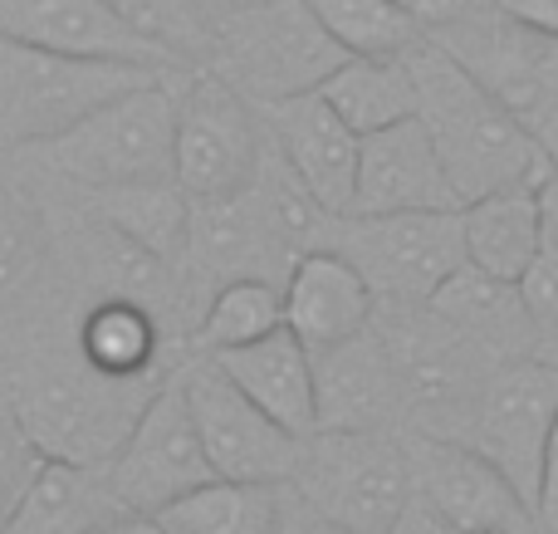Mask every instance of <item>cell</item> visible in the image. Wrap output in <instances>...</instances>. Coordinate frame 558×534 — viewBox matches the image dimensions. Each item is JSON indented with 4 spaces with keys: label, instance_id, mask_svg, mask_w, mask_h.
Segmentation results:
<instances>
[{
    "label": "cell",
    "instance_id": "obj_1",
    "mask_svg": "<svg viewBox=\"0 0 558 534\" xmlns=\"http://www.w3.org/2000/svg\"><path fill=\"white\" fill-rule=\"evenodd\" d=\"M407 64L416 78V118L432 128V143L461 202H481L514 186H544L558 172V157L544 147V137L446 45L426 35L407 54Z\"/></svg>",
    "mask_w": 558,
    "mask_h": 534
},
{
    "label": "cell",
    "instance_id": "obj_2",
    "mask_svg": "<svg viewBox=\"0 0 558 534\" xmlns=\"http://www.w3.org/2000/svg\"><path fill=\"white\" fill-rule=\"evenodd\" d=\"M162 388L157 373L147 378H113L78 359H49L35 363L20 383L15 412L35 447L49 461H84V466H108L128 432L137 427L143 408Z\"/></svg>",
    "mask_w": 558,
    "mask_h": 534
},
{
    "label": "cell",
    "instance_id": "obj_3",
    "mask_svg": "<svg viewBox=\"0 0 558 534\" xmlns=\"http://www.w3.org/2000/svg\"><path fill=\"white\" fill-rule=\"evenodd\" d=\"M25 153H35L54 177L88 192L177 177V84L162 74L143 88H128Z\"/></svg>",
    "mask_w": 558,
    "mask_h": 534
},
{
    "label": "cell",
    "instance_id": "obj_4",
    "mask_svg": "<svg viewBox=\"0 0 558 534\" xmlns=\"http://www.w3.org/2000/svg\"><path fill=\"white\" fill-rule=\"evenodd\" d=\"M157 64H128V59H84L54 54L39 45L0 35V143L35 147L74 128L108 98L162 78Z\"/></svg>",
    "mask_w": 558,
    "mask_h": 534
},
{
    "label": "cell",
    "instance_id": "obj_5",
    "mask_svg": "<svg viewBox=\"0 0 558 534\" xmlns=\"http://www.w3.org/2000/svg\"><path fill=\"white\" fill-rule=\"evenodd\" d=\"M289 486L353 534H387L416 496L407 447L387 432H308Z\"/></svg>",
    "mask_w": 558,
    "mask_h": 534
},
{
    "label": "cell",
    "instance_id": "obj_6",
    "mask_svg": "<svg viewBox=\"0 0 558 534\" xmlns=\"http://www.w3.org/2000/svg\"><path fill=\"white\" fill-rule=\"evenodd\" d=\"M333 251L363 270L377 304H432V294L465 265V216L456 211H387L343 216Z\"/></svg>",
    "mask_w": 558,
    "mask_h": 534
},
{
    "label": "cell",
    "instance_id": "obj_7",
    "mask_svg": "<svg viewBox=\"0 0 558 534\" xmlns=\"http://www.w3.org/2000/svg\"><path fill=\"white\" fill-rule=\"evenodd\" d=\"M343 59L348 49L328 35L308 0H255L226 25L231 84L265 108L324 88Z\"/></svg>",
    "mask_w": 558,
    "mask_h": 534
},
{
    "label": "cell",
    "instance_id": "obj_8",
    "mask_svg": "<svg viewBox=\"0 0 558 534\" xmlns=\"http://www.w3.org/2000/svg\"><path fill=\"white\" fill-rule=\"evenodd\" d=\"M270 137L255 98L231 78L196 74L177 84V182L192 196H231L260 177Z\"/></svg>",
    "mask_w": 558,
    "mask_h": 534
},
{
    "label": "cell",
    "instance_id": "obj_9",
    "mask_svg": "<svg viewBox=\"0 0 558 534\" xmlns=\"http://www.w3.org/2000/svg\"><path fill=\"white\" fill-rule=\"evenodd\" d=\"M554 422H558V363L544 359V353H520V359H500L490 368L465 441L481 447L520 486V496L539 510Z\"/></svg>",
    "mask_w": 558,
    "mask_h": 534
},
{
    "label": "cell",
    "instance_id": "obj_10",
    "mask_svg": "<svg viewBox=\"0 0 558 534\" xmlns=\"http://www.w3.org/2000/svg\"><path fill=\"white\" fill-rule=\"evenodd\" d=\"M211 476H216V466L206 457L202 432H196L182 378H162V388L143 408L137 427L128 432L118 457L108 461V481H113V490L123 496L128 510L157 515L162 506L182 500L186 490L206 486Z\"/></svg>",
    "mask_w": 558,
    "mask_h": 534
},
{
    "label": "cell",
    "instance_id": "obj_11",
    "mask_svg": "<svg viewBox=\"0 0 558 534\" xmlns=\"http://www.w3.org/2000/svg\"><path fill=\"white\" fill-rule=\"evenodd\" d=\"M182 388H186V402H192L196 432L206 441V457H211L216 476L289 486L304 437L284 432L260 402L245 398V388L211 353H206V363H192L182 373Z\"/></svg>",
    "mask_w": 558,
    "mask_h": 534
},
{
    "label": "cell",
    "instance_id": "obj_12",
    "mask_svg": "<svg viewBox=\"0 0 558 534\" xmlns=\"http://www.w3.org/2000/svg\"><path fill=\"white\" fill-rule=\"evenodd\" d=\"M412 486L432 510H441L461 534H534L539 510L520 496L510 476L481 447L456 437H422L407 447Z\"/></svg>",
    "mask_w": 558,
    "mask_h": 534
},
{
    "label": "cell",
    "instance_id": "obj_13",
    "mask_svg": "<svg viewBox=\"0 0 558 534\" xmlns=\"http://www.w3.org/2000/svg\"><path fill=\"white\" fill-rule=\"evenodd\" d=\"M456 206H465V202H461V192H456L451 172H446L441 153H436L432 128L416 113L363 137L353 216L456 211Z\"/></svg>",
    "mask_w": 558,
    "mask_h": 534
},
{
    "label": "cell",
    "instance_id": "obj_14",
    "mask_svg": "<svg viewBox=\"0 0 558 534\" xmlns=\"http://www.w3.org/2000/svg\"><path fill=\"white\" fill-rule=\"evenodd\" d=\"M314 383L318 432H387V422L407 412L392 349L373 324L343 343L314 349Z\"/></svg>",
    "mask_w": 558,
    "mask_h": 534
},
{
    "label": "cell",
    "instance_id": "obj_15",
    "mask_svg": "<svg viewBox=\"0 0 558 534\" xmlns=\"http://www.w3.org/2000/svg\"><path fill=\"white\" fill-rule=\"evenodd\" d=\"M0 35L20 45H39L54 54L128 59V64L172 69L177 59L137 35L108 0H0Z\"/></svg>",
    "mask_w": 558,
    "mask_h": 534
},
{
    "label": "cell",
    "instance_id": "obj_16",
    "mask_svg": "<svg viewBox=\"0 0 558 534\" xmlns=\"http://www.w3.org/2000/svg\"><path fill=\"white\" fill-rule=\"evenodd\" d=\"M196 270L216 275V280H241V275H260L279 280L294 270L299 255L279 241L270 211H265L255 182L231 196H196L192 206V251Z\"/></svg>",
    "mask_w": 558,
    "mask_h": 534
},
{
    "label": "cell",
    "instance_id": "obj_17",
    "mask_svg": "<svg viewBox=\"0 0 558 534\" xmlns=\"http://www.w3.org/2000/svg\"><path fill=\"white\" fill-rule=\"evenodd\" d=\"M275 147L284 162L304 177V186L328 206L333 216H353L357 196V157H363V137L324 104V94H299L270 108Z\"/></svg>",
    "mask_w": 558,
    "mask_h": 534
},
{
    "label": "cell",
    "instance_id": "obj_18",
    "mask_svg": "<svg viewBox=\"0 0 558 534\" xmlns=\"http://www.w3.org/2000/svg\"><path fill=\"white\" fill-rule=\"evenodd\" d=\"M373 319H377L373 284L333 245L299 255L294 270L284 275V324L308 349H328V343L353 339Z\"/></svg>",
    "mask_w": 558,
    "mask_h": 534
},
{
    "label": "cell",
    "instance_id": "obj_19",
    "mask_svg": "<svg viewBox=\"0 0 558 534\" xmlns=\"http://www.w3.org/2000/svg\"><path fill=\"white\" fill-rule=\"evenodd\" d=\"M226 373L245 388V398L260 402L265 412L294 437L318 432V383H314V349L299 339L289 324L275 333L245 343V349L216 353Z\"/></svg>",
    "mask_w": 558,
    "mask_h": 534
},
{
    "label": "cell",
    "instance_id": "obj_20",
    "mask_svg": "<svg viewBox=\"0 0 558 534\" xmlns=\"http://www.w3.org/2000/svg\"><path fill=\"white\" fill-rule=\"evenodd\" d=\"M118 515H128V506L108 481V466L45 457L39 476L29 481L25 500L0 534H98Z\"/></svg>",
    "mask_w": 558,
    "mask_h": 534
},
{
    "label": "cell",
    "instance_id": "obj_21",
    "mask_svg": "<svg viewBox=\"0 0 558 534\" xmlns=\"http://www.w3.org/2000/svg\"><path fill=\"white\" fill-rule=\"evenodd\" d=\"M432 310L441 314L446 324H456L465 339L481 343L485 353H495V359L539 353L520 284L500 280V275L481 270V265H471V260H465L461 270L432 294Z\"/></svg>",
    "mask_w": 558,
    "mask_h": 534
},
{
    "label": "cell",
    "instance_id": "obj_22",
    "mask_svg": "<svg viewBox=\"0 0 558 534\" xmlns=\"http://www.w3.org/2000/svg\"><path fill=\"white\" fill-rule=\"evenodd\" d=\"M465 260L500 280L520 284L544 255L539 241V186L490 192L481 202H465Z\"/></svg>",
    "mask_w": 558,
    "mask_h": 534
},
{
    "label": "cell",
    "instance_id": "obj_23",
    "mask_svg": "<svg viewBox=\"0 0 558 534\" xmlns=\"http://www.w3.org/2000/svg\"><path fill=\"white\" fill-rule=\"evenodd\" d=\"M324 104L353 128L357 137L392 128L416 113V78L407 54H348L324 78Z\"/></svg>",
    "mask_w": 558,
    "mask_h": 534
},
{
    "label": "cell",
    "instance_id": "obj_24",
    "mask_svg": "<svg viewBox=\"0 0 558 534\" xmlns=\"http://www.w3.org/2000/svg\"><path fill=\"white\" fill-rule=\"evenodd\" d=\"M153 520L167 534H279V525H284V496H279L275 481L211 476L206 486L162 506Z\"/></svg>",
    "mask_w": 558,
    "mask_h": 534
},
{
    "label": "cell",
    "instance_id": "obj_25",
    "mask_svg": "<svg viewBox=\"0 0 558 534\" xmlns=\"http://www.w3.org/2000/svg\"><path fill=\"white\" fill-rule=\"evenodd\" d=\"M94 206H98V221L118 226V231L133 235L137 245H147L153 255H162L167 265L186 260V251H192V206H196V196L186 192L177 177L104 186V192H94Z\"/></svg>",
    "mask_w": 558,
    "mask_h": 534
},
{
    "label": "cell",
    "instance_id": "obj_26",
    "mask_svg": "<svg viewBox=\"0 0 558 534\" xmlns=\"http://www.w3.org/2000/svg\"><path fill=\"white\" fill-rule=\"evenodd\" d=\"M157 343H162L157 310L137 300H118V294H104L78 324V353L113 378L157 373Z\"/></svg>",
    "mask_w": 558,
    "mask_h": 534
},
{
    "label": "cell",
    "instance_id": "obj_27",
    "mask_svg": "<svg viewBox=\"0 0 558 534\" xmlns=\"http://www.w3.org/2000/svg\"><path fill=\"white\" fill-rule=\"evenodd\" d=\"M279 324H284V284L279 280H260V275L221 280L216 294L206 300L202 324H196V349L216 359V353L265 339Z\"/></svg>",
    "mask_w": 558,
    "mask_h": 534
},
{
    "label": "cell",
    "instance_id": "obj_28",
    "mask_svg": "<svg viewBox=\"0 0 558 534\" xmlns=\"http://www.w3.org/2000/svg\"><path fill=\"white\" fill-rule=\"evenodd\" d=\"M308 5L348 54H412L426 39L422 20L402 0H308Z\"/></svg>",
    "mask_w": 558,
    "mask_h": 534
},
{
    "label": "cell",
    "instance_id": "obj_29",
    "mask_svg": "<svg viewBox=\"0 0 558 534\" xmlns=\"http://www.w3.org/2000/svg\"><path fill=\"white\" fill-rule=\"evenodd\" d=\"M84 260L104 294L137 300V304H147V310H157V300H162L167 284H172V265H167L162 255H153L147 245H137L133 235H123L108 221H98L94 231L84 235Z\"/></svg>",
    "mask_w": 558,
    "mask_h": 534
},
{
    "label": "cell",
    "instance_id": "obj_30",
    "mask_svg": "<svg viewBox=\"0 0 558 534\" xmlns=\"http://www.w3.org/2000/svg\"><path fill=\"white\" fill-rule=\"evenodd\" d=\"M108 5L172 59L202 54L211 45V15L202 10V0H108Z\"/></svg>",
    "mask_w": 558,
    "mask_h": 534
},
{
    "label": "cell",
    "instance_id": "obj_31",
    "mask_svg": "<svg viewBox=\"0 0 558 534\" xmlns=\"http://www.w3.org/2000/svg\"><path fill=\"white\" fill-rule=\"evenodd\" d=\"M45 466V451L35 447V437L25 432L15 408H0V530L10 525L15 506L25 500L29 481Z\"/></svg>",
    "mask_w": 558,
    "mask_h": 534
},
{
    "label": "cell",
    "instance_id": "obj_32",
    "mask_svg": "<svg viewBox=\"0 0 558 534\" xmlns=\"http://www.w3.org/2000/svg\"><path fill=\"white\" fill-rule=\"evenodd\" d=\"M39 265V231L25 202L0 192V294H15Z\"/></svg>",
    "mask_w": 558,
    "mask_h": 534
},
{
    "label": "cell",
    "instance_id": "obj_33",
    "mask_svg": "<svg viewBox=\"0 0 558 534\" xmlns=\"http://www.w3.org/2000/svg\"><path fill=\"white\" fill-rule=\"evenodd\" d=\"M520 294H524V310H530L539 353L558 363V260L539 255V260H534V270L520 280Z\"/></svg>",
    "mask_w": 558,
    "mask_h": 534
},
{
    "label": "cell",
    "instance_id": "obj_34",
    "mask_svg": "<svg viewBox=\"0 0 558 534\" xmlns=\"http://www.w3.org/2000/svg\"><path fill=\"white\" fill-rule=\"evenodd\" d=\"M495 5H500L514 25L534 29V35H544L558 45V0H495Z\"/></svg>",
    "mask_w": 558,
    "mask_h": 534
},
{
    "label": "cell",
    "instance_id": "obj_35",
    "mask_svg": "<svg viewBox=\"0 0 558 534\" xmlns=\"http://www.w3.org/2000/svg\"><path fill=\"white\" fill-rule=\"evenodd\" d=\"M481 5H490V0H412V15L422 20L426 35H436V29L461 25V20L475 15Z\"/></svg>",
    "mask_w": 558,
    "mask_h": 534
},
{
    "label": "cell",
    "instance_id": "obj_36",
    "mask_svg": "<svg viewBox=\"0 0 558 534\" xmlns=\"http://www.w3.org/2000/svg\"><path fill=\"white\" fill-rule=\"evenodd\" d=\"M387 534H461V530H456L451 520L441 515V510L426 506L422 496H412V500H407V510L397 515V525L387 530Z\"/></svg>",
    "mask_w": 558,
    "mask_h": 534
},
{
    "label": "cell",
    "instance_id": "obj_37",
    "mask_svg": "<svg viewBox=\"0 0 558 534\" xmlns=\"http://www.w3.org/2000/svg\"><path fill=\"white\" fill-rule=\"evenodd\" d=\"M279 534H353V530H343L328 515H318V510L294 490V500H284V525H279Z\"/></svg>",
    "mask_w": 558,
    "mask_h": 534
},
{
    "label": "cell",
    "instance_id": "obj_38",
    "mask_svg": "<svg viewBox=\"0 0 558 534\" xmlns=\"http://www.w3.org/2000/svg\"><path fill=\"white\" fill-rule=\"evenodd\" d=\"M539 525L558 534V422L549 437V457H544V486H539Z\"/></svg>",
    "mask_w": 558,
    "mask_h": 534
},
{
    "label": "cell",
    "instance_id": "obj_39",
    "mask_svg": "<svg viewBox=\"0 0 558 534\" xmlns=\"http://www.w3.org/2000/svg\"><path fill=\"white\" fill-rule=\"evenodd\" d=\"M539 241H544V255L558 260V172L539 186Z\"/></svg>",
    "mask_w": 558,
    "mask_h": 534
},
{
    "label": "cell",
    "instance_id": "obj_40",
    "mask_svg": "<svg viewBox=\"0 0 558 534\" xmlns=\"http://www.w3.org/2000/svg\"><path fill=\"white\" fill-rule=\"evenodd\" d=\"M98 534H167V530L153 515H143V510H128V515H118L113 525H104Z\"/></svg>",
    "mask_w": 558,
    "mask_h": 534
},
{
    "label": "cell",
    "instance_id": "obj_41",
    "mask_svg": "<svg viewBox=\"0 0 558 534\" xmlns=\"http://www.w3.org/2000/svg\"><path fill=\"white\" fill-rule=\"evenodd\" d=\"M402 5H412V0H402Z\"/></svg>",
    "mask_w": 558,
    "mask_h": 534
}]
</instances>
